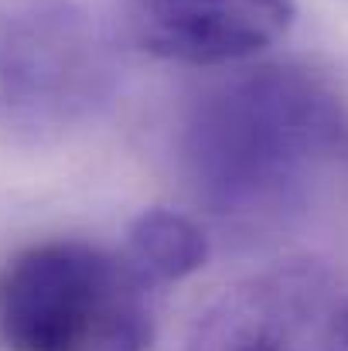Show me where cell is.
Returning a JSON list of instances; mask_svg holds the SVG:
<instances>
[{
  "mask_svg": "<svg viewBox=\"0 0 348 351\" xmlns=\"http://www.w3.org/2000/svg\"><path fill=\"white\" fill-rule=\"evenodd\" d=\"M348 150V99L311 62H259L185 110L178 167L212 215L259 226L301 212Z\"/></svg>",
  "mask_w": 348,
  "mask_h": 351,
  "instance_id": "obj_1",
  "label": "cell"
},
{
  "mask_svg": "<svg viewBox=\"0 0 348 351\" xmlns=\"http://www.w3.org/2000/svg\"><path fill=\"white\" fill-rule=\"evenodd\" d=\"M150 283L103 245L48 239L0 266V345L7 351H150Z\"/></svg>",
  "mask_w": 348,
  "mask_h": 351,
  "instance_id": "obj_2",
  "label": "cell"
},
{
  "mask_svg": "<svg viewBox=\"0 0 348 351\" xmlns=\"http://www.w3.org/2000/svg\"><path fill=\"white\" fill-rule=\"evenodd\" d=\"M116 82L113 38L79 0H0V136L55 143L100 117Z\"/></svg>",
  "mask_w": 348,
  "mask_h": 351,
  "instance_id": "obj_3",
  "label": "cell"
},
{
  "mask_svg": "<svg viewBox=\"0 0 348 351\" xmlns=\"http://www.w3.org/2000/svg\"><path fill=\"white\" fill-rule=\"evenodd\" d=\"M119 10L140 51L192 69L259 58L297 21V0H119Z\"/></svg>",
  "mask_w": 348,
  "mask_h": 351,
  "instance_id": "obj_4",
  "label": "cell"
},
{
  "mask_svg": "<svg viewBox=\"0 0 348 351\" xmlns=\"http://www.w3.org/2000/svg\"><path fill=\"white\" fill-rule=\"evenodd\" d=\"M123 259L150 287L181 283L209 263V235L185 212L143 208L126 229Z\"/></svg>",
  "mask_w": 348,
  "mask_h": 351,
  "instance_id": "obj_5",
  "label": "cell"
},
{
  "mask_svg": "<svg viewBox=\"0 0 348 351\" xmlns=\"http://www.w3.org/2000/svg\"><path fill=\"white\" fill-rule=\"evenodd\" d=\"M242 314L249 317V321H222L219 324V345L216 351H287L283 348V338H280V331L266 321L270 314H273V307L266 304V300H256V317L259 321H253V307L246 304L242 307Z\"/></svg>",
  "mask_w": 348,
  "mask_h": 351,
  "instance_id": "obj_6",
  "label": "cell"
},
{
  "mask_svg": "<svg viewBox=\"0 0 348 351\" xmlns=\"http://www.w3.org/2000/svg\"><path fill=\"white\" fill-rule=\"evenodd\" d=\"M325 351H348V300L335 311V317H332V324H328Z\"/></svg>",
  "mask_w": 348,
  "mask_h": 351,
  "instance_id": "obj_7",
  "label": "cell"
}]
</instances>
